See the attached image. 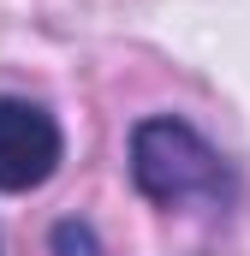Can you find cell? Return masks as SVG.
<instances>
[{
	"label": "cell",
	"instance_id": "1",
	"mask_svg": "<svg viewBox=\"0 0 250 256\" xmlns=\"http://www.w3.org/2000/svg\"><path fill=\"white\" fill-rule=\"evenodd\" d=\"M131 179L137 191L161 208H179V202H226L232 179H226V161L220 149L190 131L185 120L161 114V120H143L131 131Z\"/></svg>",
	"mask_w": 250,
	"mask_h": 256
},
{
	"label": "cell",
	"instance_id": "2",
	"mask_svg": "<svg viewBox=\"0 0 250 256\" xmlns=\"http://www.w3.org/2000/svg\"><path fill=\"white\" fill-rule=\"evenodd\" d=\"M66 137L42 102L0 96V191H36L54 179Z\"/></svg>",
	"mask_w": 250,
	"mask_h": 256
},
{
	"label": "cell",
	"instance_id": "3",
	"mask_svg": "<svg viewBox=\"0 0 250 256\" xmlns=\"http://www.w3.org/2000/svg\"><path fill=\"white\" fill-rule=\"evenodd\" d=\"M54 250L60 256H102L96 250V232L78 226V220H60V226H54Z\"/></svg>",
	"mask_w": 250,
	"mask_h": 256
}]
</instances>
